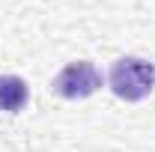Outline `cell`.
<instances>
[{
    "label": "cell",
    "mask_w": 155,
    "mask_h": 152,
    "mask_svg": "<svg viewBox=\"0 0 155 152\" xmlns=\"http://www.w3.org/2000/svg\"><path fill=\"white\" fill-rule=\"evenodd\" d=\"M107 84L122 101H143L155 87V66L143 57H119L107 72Z\"/></svg>",
    "instance_id": "6da1fadb"
},
{
    "label": "cell",
    "mask_w": 155,
    "mask_h": 152,
    "mask_svg": "<svg viewBox=\"0 0 155 152\" xmlns=\"http://www.w3.org/2000/svg\"><path fill=\"white\" fill-rule=\"evenodd\" d=\"M101 90V72L90 60H78L69 63L66 69H60L54 81H51V93L66 98V101H81V98H90V95Z\"/></svg>",
    "instance_id": "7a4b0ae2"
},
{
    "label": "cell",
    "mask_w": 155,
    "mask_h": 152,
    "mask_svg": "<svg viewBox=\"0 0 155 152\" xmlns=\"http://www.w3.org/2000/svg\"><path fill=\"white\" fill-rule=\"evenodd\" d=\"M30 98V90H27V81L18 75H0V111L6 114H18L24 111Z\"/></svg>",
    "instance_id": "3957f363"
}]
</instances>
